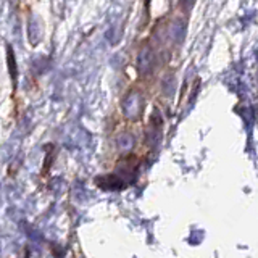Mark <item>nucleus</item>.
Wrapping results in <instances>:
<instances>
[{
	"mask_svg": "<svg viewBox=\"0 0 258 258\" xmlns=\"http://www.w3.org/2000/svg\"><path fill=\"white\" fill-rule=\"evenodd\" d=\"M124 103H129V107H124V111H126V115L127 116H133V118H136V116H139V111H141V108H142V100H141V97L137 95L136 92L134 94H131L126 99V102Z\"/></svg>",
	"mask_w": 258,
	"mask_h": 258,
	"instance_id": "f03ea898",
	"label": "nucleus"
},
{
	"mask_svg": "<svg viewBox=\"0 0 258 258\" xmlns=\"http://www.w3.org/2000/svg\"><path fill=\"white\" fill-rule=\"evenodd\" d=\"M153 68V52L149 47H145L139 55V71L142 75H147Z\"/></svg>",
	"mask_w": 258,
	"mask_h": 258,
	"instance_id": "f257e3e1",
	"label": "nucleus"
},
{
	"mask_svg": "<svg viewBox=\"0 0 258 258\" xmlns=\"http://www.w3.org/2000/svg\"><path fill=\"white\" fill-rule=\"evenodd\" d=\"M194 2H196V0H181V7H184L185 10H190Z\"/></svg>",
	"mask_w": 258,
	"mask_h": 258,
	"instance_id": "7ed1b4c3",
	"label": "nucleus"
}]
</instances>
